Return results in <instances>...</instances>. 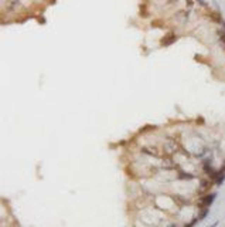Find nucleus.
I'll list each match as a JSON object with an SVG mask.
<instances>
[{"label":"nucleus","mask_w":225,"mask_h":227,"mask_svg":"<svg viewBox=\"0 0 225 227\" xmlns=\"http://www.w3.org/2000/svg\"><path fill=\"white\" fill-rule=\"evenodd\" d=\"M163 148H164V152H166V153L173 155V153H176L177 151H178V144H177L173 138H168V139L164 142Z\"/></svg>","instance_id":"nucleus-1"},{"label":"nucleus","mask_w":225,"mask_h":227,"mask_svg":"<svg viewBox=\"0 0 225 227\" xmlns=\"http://www.w3.org/2000/svg\"><path fill=\"white\" fill-rule=\"evenodd\" d=\"M215 197H217V194L215 193H209V194H205L204 197L201 199V204L204 207H208L213 204V202L215 200Z\"/></svg>","instance_id":"nucleus-2"},{"label":"nucleus","mask_w":225,"mask_h":227,"mask_svg":"<svg viewBox=\"0 0 225 227\" xmlns=\"http://www.w3.org/2000/svg\"><path fill=\"white\" fill-rule=\"evenodd\" d=\"M140 151H142V153L149 155V156H159V149L156 146H143Z\"/></svg>","instance_id":"nucleus-3"},{"label":"nucleus","mask_w":225,"mask_h":227,"mask_svg":"<svg viewBox=\"0 0 225 227\" xmlns=\"http://www.w3.org/2000/svg\"><path fill=\"white\" fill-rule=\"evenodd\" d=\"M218 223H220V222H215L214 224H211V226H208V227H217V226H218Z\"/></svg>","instance_id":"nucleus-4"},{"label":"nucleus","mask_w":225,"mask_h":227,"mask_svg":"<svg viewBox=\"0 0 225 227\" xmlns=\"http://www.w3.org/2000/svg\"><path fill=\"white\" fill-rule=\"evenodd\" d=\"M168 227H177V226H176V224H170V226H168Z\"/></svg>","instance_id":"nucleus-5"},{"label":"nucleus","mask_w":225,"mask_h":227,"mask_svg":"<svg viewBox=\"0 0 225 227\" xmlns=\"http://www.w3.org/2000/svg\"><path fill=\"white\" fill-rule=\"evenodd\" d=\"M10 227H17V226H10Z\"/></svg>","instance_id":"nucleus-6"}]
</instances>
